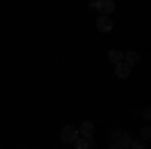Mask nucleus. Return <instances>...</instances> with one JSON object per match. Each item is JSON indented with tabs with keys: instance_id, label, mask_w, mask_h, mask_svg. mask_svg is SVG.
<instances>
[{
	"instance_id": "5",
	"label": "nucleus",
	"mask_w": 151,
	"mask_h": 149,
	"mask_svg": "<svg viewBox=\"0 0 151 149\" xmlns=\"http://www.w3.org/2000/svg\"><path fill=\"white\" fill-rule=\"evenodd\" d=\"M131 69H133V67L127 65L125 60H119V63H115V77L121 79V81L129 79V77H131Z\"/></svg>"
},
{
	"instance_id": "4",
	"label": "nucleus",
	"mask_w": 151,
	"mask_h": 149,
	"mask_svg": "<svg viewBox=\"0 0 151 149\" xmlns=\"http://www.w3.org/2000/svg\"><path fill=\"white\" fill-rule=\"evenodd\" d=\"M95 24H97V30H99V32H111L113 26H115V22L111 20L109 14H99V18H97Z\"/></svg>"
},
{
	"instance_id": "8",
	"label": "nucleus",
	"mask_w": 151,
	"mask_h": 149,
	"mask_svg": "<svg viewBox=\"0 0 151 149\" xmlns=\"http://www.w3.org/2000/svg\"><path fill=\"white\" fill-rule=\"evenodd\" d=\"M123 60H125L127 65L133 67V65H139V63H141V55L137 53V50H127V53L123 55Z\"/></svg>"
},
{
	"instance_id": "7",
	"label": "nucleus",
	"mask_w": 151,
	"mask_h": 149,
	"mask_svg": "<svg viewBox=\"0 0 151 149\" xmlns=\"http://www.w3.org/2000/svg\"><path fill=\"white\" fill-rule=\"evenodd\" d=\"M123 50H119V48H109L107 50V63H111V65H115L119 60H123Z\"/></svg>"
},
{
	"instance_id": "6",
	"label": "nucleus",
	"mask_w": 151,
	"mask_h": 149,
	"mask_svg": "<svg viewBox=\"0 0 151 149\" xmlns=\"http://www.w3.org/2000/svg\"><path fill=\"white\" fill-rule=\"evenodd\" d=\"M79 129V135H83V137H87V139H91L93 137V133H95V123L93 121H83L81 123V127H77Z\"/></svg>"
},
{
	"instance_id": "10",
	"label": "nucleus",
	"mask_w": 151,
	"mask_h": 149,
	"mask_svg": "<svg viewBox=\"0 0 151 149\" xmlns=\"http://www.w3.org/2000/svg\"><path fill=\"white\" fill-rule=\"evenodd\" d=\"M129 147L133 149H145V141H139V139H131V145Z\"/></svg>"
},
{
	"instance_id": "1",
	"label": "nucleus",
	"mask_w": 151,
	"mask_h": 149,
	"mask_svg": "<svg viewBox=\"0 0 151 149\" xmlns=\"http://www.w3.org/2000/svg\"><path fill=\"white\" fill-rule=\"evenodd\" d=\"M131 145V135L123 129H115L113 135H111V141H109V147L111 149H125Z\"/></svg>"
},
{
	"instance_id": "11",
	"label": "nucleus",
	"mask_w": 151,
	"mask_h": 149,
	"mask_svg": "<svg viewBox=\"0 0 151 149\" xmlns=\"http://www.w3.org/2000/svg\"><path fill=\"white\" fill-rule=\"evenodd\" d=\"M149 137H151V129L149 127H143V129H141V139H143V141H149Z\"/></svg>"
},
{
	"instance_id": "2",
	"label": "nucleus",
	"mask_w": 151,
	"mask_h": 149,
	"mask_svg": "<svg viewBox=\"0 0 151 149\" xmlns=\"http://www.w3.org/2000/svg\"><path fill=\"white\" fill-rule=\"evenodd\" d=\"M79 137V129L75 125H65L63 129H60V141L63 143H75V139Z\"/></svg>"
},
{
	"instance_id": "12",
	"label": "nucleus",
	"mask_w": 151,
	"mask_h": 149,
	"mask_svg": "<svg viewBox=\"0 0 151 149\" xmlns=\"http://www.w3.org/2000/svg\"><path fill=\"white\" fill-rule=\"evenodd\" d=\"M141 117H143V121H149L151 119V109L149 107H145V109L141 111Z\"/></svg>"
},
{
	"instance_id": "9",
	"label": "nucleus",
	"mask_w": 151,
	"mask_h": 149,
	"mask_svg": "<svg viewBox=\"0 0 151 149\" xmlns=\"http://www.w3.org/2000/svg\"><path fill=\"white\" fill-rule=\"evenodd\" d=\"M77 149H87V147H93L95 143H93V137L91 139H87V137H83V135H79V137L75 139V143H73Z\"/></svg>"
},
{
	"instance_id": "3",
	"label": "nucleus",
	"mask_w": 151,
	"mask_h": 149,
	"mask_svg": "<svg viewBox=\"0 0 151 149\" xmlns=\"http://www.w3.org/2000/svg\"><path fill=\"white\" fill-rule=\"evenodd\" d=\"M93 4H95V10L99 12V14H113L115 12V2L113 0H93Z\"/></svg>"
}]
</instances>
